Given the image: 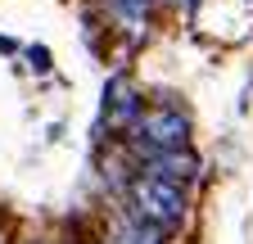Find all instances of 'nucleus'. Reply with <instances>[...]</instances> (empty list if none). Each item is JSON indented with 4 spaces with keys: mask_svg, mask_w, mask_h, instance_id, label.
Returning a JSON list of instances; mask_svg holds the SVG:
<instances>
[{
    "mask_svg": "<svg viewBox=\"0 0 253 244\" xmlns=\"http://www.w3.org/2000/svg\"><path fill=\"white\" fill-rule=\"evenodd\" d=\"M27 59H32V68H37V73H50V50L45 45H32Z\"/></svg>",
    "mask_w": 253,
    "mask_h": 244,
    "instance_id": "423d86ee",
    "label": "nucleus"
},
{
    "mask_svg": "<svg viewBox=\"0 0 253 244\" xmlns=\"http://www.w3.org/2000/svg\"><path fill=\"white\" fill-rule=\"evenodd\" d=\"M113 244H163V226H149V222H131V226H126Z\"/></svg>",
    "mask_w": 253,
    "mask_h": 244,
    "instance_id": "39448f33",
    "label": "nucleus"
},
{
    "mask_svg": "<svg viewBox=\"0 0 253 244\" xmlns=\"http://www.w3.org/2000/svg\"><path fill=\"white\" fill-rule=\"evenodd\" d=\"M185 140H190V118L181 109H172V104H158V109H149V113H140L131 122V145L145 159L158 154V149H176Z\"/></svg>",
    "mask_w": 253,
    "mask_h": 244,
    "instance_id": "f03ea898",
    "label": "nucleus"
},
{
    "mask_svg": "<svg viewBox=\"0 0 253 244\" xmlns=\"http://www.w3.org/2000/svg\"><path fill=\"white\" fill-rule=\"evenodd\" d=\"M168 5H176V0H168Z\"/></svg>",
    "mask_w": 253,
    "mask_h": 244,
    "instance_id": "0eeeda50",
    "label": "nucleus"
},
{
    "mask_svg": "<svg viewBox=\"0 0 253 244\" xmlns=\"http://www.w3.org/2000/svg\"><path fill=\"white\" fill-rule=\"evenodd\" d=\"M149 5H154V0H104L109 18H113L131 41H140V37L149 32Z\"/></svg>",
    "mask_w": 253,
    "mask_h": 244,
    "instance_id": "20e7f679",
    "label": "nucleus"
},
{
    "mask_svg": "<svg viewBox=\"0 0 253 244\" xmlns=\"http://www.w3.org/2000/svg\"><path fill=\"white\" fill-rule=\"evenodd\" d=\"M131 208H136L140 222L172 231V226H181V217H185V186L140 172V176L131 181Z\"/></svg>",
    "mask_w": 253,
    "mask_h": 244,
    "instance_id": "f257e3e1",
    "label": "nucleus"
},
{
    "mask_svg": "<svg viewBox=\"0 0 253 244\" xmlns=\"http://www.w3.org/2000/svg\"><path fill=\"white\" fill-rule=\"evenodd\" d=\"M149 163V176H163V181H176V186H185V181H195L199 176V159H195V149H158V154L145 159Z\"/></svg>",
    "mask_w": 253,
    "mask_h": 244,
    "instance_id": "7ed1b4c3",
    "label": "nucleus"
}]
</instances>
